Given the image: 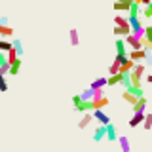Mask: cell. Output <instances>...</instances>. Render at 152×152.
Returning a JSON list of instances; mask_svg holds the SVG:
<instances>
[{
  "instance_id": "83f0119b",
  "label": "cell",
  "mask_w": 152,
  "mask_h": 152,
  "mask_svg": "<svg viewBox=\"0 0 152 152\" xmlns=\"http://www.w3.org/2000/svg\"><path fill=\"white\" fill-rule=\"evenodd\" d=\"M131 82H129V72H122V80H120V86L124 89L127 88V86H129Z\"/></svg>"
},
{
  "instance_id": "8d00e7d4",
  "label": "cell",
  "mask_w": 152,
  "mask_h": 152,
  "mask_svg": "<svg viewBox=\"0 0 152 152\" xmlns=\"http://www.w3.org/2000/svg\"><path fill=\"white\" fill-rule=\"evenodd\" d=\"M152 2V0H141V4H142V6H146V4H150Z\"/></svg>"
},
{
  "instance_id": "52a82bcc",
  "label": "cell",
  "mask_w": 152,
  "mask_h": 152,
  "mask_svg": "<svg viewBox=\"0 0 152 152\" xmlns=\"http://www.w3.org/2000/svg\"><path fill=\"white\" fill-rule=\"evenodd\" d=\"M13 36V28L6 25L4 21H0V38H12Z\"/></svg>"
},
{
  "instance_id": "f546056e",
  "label": "cell",
  "mask_w": 152,
  "mask_h": 152,
  "mask_svg": "<svg viewBox=\"0 0 152 152\" xmlns=\"http://www.w3.org/2000/svg\"><path fill=\"white\" fill-rule=\"evenodd\" d=\"M4 91H8V82H6V76L0 74V93H4Z\"/></svg>"
},
{
  "instance_id": "cb8c5ba5",
  "label": "cell",
  "mask_w": 152,
  "mask_h": 152,
  "mask_svg": "<svg viewBox=\"0 0 152 152\" xmlns=\"http://www.w3.org/2000/svg\"><path fill=\"white\" fill-rule=\"evenodd\" d=\"M142 127H145L146 131H150V129H152V112L145 114V120H142Z\"/></svg>"
},
{
  "instance_id": "d6986e66",
  "label": "cell",
  "mask_w": 152,
  "mask_h": 152,
  "mask_svg": "<svg viewBox=\"0 0 152 152\" xmlns=\"http://www.w3.org/2000/svg\"><path fill=\"white\" fill-rule=\"evenodd\" d=\"M69 38H70V46L80 44V36H78V31H76V28H70L69 31Z\"/></svg>"
},
{
  "instance_id": "8fae6325",
  "label": "cell",
  "mask_w": 152,
  "mask_h": 152,
  "mask_svg": "<svg viewBox=\"0 0 152 152\" xmlns=\"http://www.w3.org/2000/svg\"><path fill=\"white\" fill-rule=\"evenodd\" d=\"M74 108H76L78 112H88V110H93V108H91V101H86V99H82V101L76 104Z\"/></svg>"
},
{
  "instance_id": "44dd1931",
  "label": "cell",
  "mask_w": 152,
  "mask_h": 152,
  "mask_svg": "<svg viewBox=\"0 0 152 152\" xmlns=\"http://www.w3.org/2000/svg\"><path fill=\"white\" fill-rule=\"evenodd\" d=\"M114 25H120V27H131V25H129V19L124 17V15H114Z\"/></svg>"
},
{
  "instance_id": "1f68e13d",
  "label": "cell",
  "mask_w": 152,
  "mask_h": 152,
  "mask_svg": "<svg viewBox=\"0 0 152 152\" xmlns=\"http://www.w3.org/2000/svg\"><path fill=\"white\" fill-rule=\"evenodd\" d=\"M12 46L17 50L19 55H23V46H21V40H12Z\"/></svg>"
},
{
  "instance_id": "8992f818",
  "label": "cell",
  "mask_w": 152,
  "mask_h": 152,
  "mask_svg": "<svg viewBox=\"0 0 152 152\" xmlns=\"http://www.w3.org/2000/svg\"><path fill=\"white\" fill-rule=\"evenodd\" d=\"M104 135H107V126L99 124V126L95 127V131H93V141H95V142H99V141H101Z\"/></svg>"
},
{
  "instance_id": "7402d4cb",
  "label": "cell",
  "mask_w": 152,
  "mask_h": 152,
  "mask_svg": "<svg viewBox=\"0 0 152 152\" xmlns=\"http://www.w3.org/2000/svg\"><path fill=\"white\" fill-rule=\"evenodd\" d=\"M126 89H127L129 93H133L135 97H142V95H145V91H142V88H141V86H127Z\"/></svg>"
},
{
  "instance_id": "4fadbf2b",
  "label": "cell",
  "mask_w": 152,
  "mask_h": 152,
  "mask_svg": "<svg viewBox=\"0 0 152 152\" xmlns=\"http://www.w3.org/2000/svg\"><path fill=\"white\" fill-rule=\"evenodd\" d=\"M104 137H107L108 141H112V142L116 141V126H112L110 122L107 124V135H104Z\"/></svg>"
},
{
  "instance_id": "5b68a950",
  "label": "cell",
  "mask_w": 152,
  "mask_h": 152,
  "mask_svg": "<svg viewBox=\"0 0 152 152\" xmlns=\"http://www.w3.org/2000/svg\"><path fill=\"white\" fill-rule=\"evenodd\" d=\"M91 122H93V114H89V110L84 112V116L80 118V122H78V129H86Z\"/></svg>"
},
{
  "instance_id": "7c38bea8",
  "label": "cell",
  "mask_w": 152,
  "mask_h": 152,
  "mask_svg": "<svg viewBox=\"0 0 152 152\" xmlns=\"http://www.w3.org/2000/svg\"><path fill=\"white\" fill-rule=\"evenodd\" d=\"M141 4H137V2H131V6L129 10H127V17H139L141 15Z\"/></svg>"
},
{
  "instance_id": "e0dca14e",
  "label": "cell",
  "mask_w": 152,
  "mask_h": 152,
  "mask_svg": "<svg viewBox=\"0 0 152 152\" xmlns=\"http://www.w3.org/2000/svg\"><path fill=\"white\" fill-rule=\"evenodd\" d=\"M131 4H126V2H120V0H114V4H112V8H114V12H127L129 10Z\"/></svg>"
},
{
  "instance_id": "74e56055",
  "label": "cell",
  "mask_w": 152,
  "mask_h": 152,
  "mask_svg": "<svg viewBox=\"0 0 152 152\" xmlns=\"http://www.w3.org/2000/svg\"><path fill=\"white\" fill-rule=\"evenodd\" d=\"M133 2H137V4H141V0H133Z\"/></svg>"
},
{
  "instance_id": "ac0fdd59",
  "label": "cell",
  "mask_w": 152,
  "mask_h": 152,
  "mask_svg": "<svg viewBox=\"0 0 152 152\" xmlns=\"http://www.w3.org/2000/svg\"><path fill=\"white\" fill-rule=\"evenodd\" d=\"M122 80V72H116V74H110L107 78V86H118Z\"/></svg>"
},
{
  "instance_id": "6da1fadb",
  "label": "cell",
  "mask_w": 152,
  "mask_h": 152,
  "mask_svg": "<svg viewBox=\"0 0 152 152\" xmlns=\"http://www.w3.org/2000/svg\"><path fill=\"white\" fill-rule=\"evenodd\" d=\"M124 42H126V46H129V50H141L142 48V40L137 38V36H133L131 32L124 36Z\"/></svg>"
},
{
  "instance_id": "603a6c76",
  "label": "cell",
  "mask_w": 152,
  "mask_h": 152,
  "mask_svg": "<svg viewBox=\"0 0 152 152\" xmlns=\"http://www.w3.org/2000/svg\"><path fill=\"white\" fill-rule=\"evenodd\" d=\"M104 86H107V78H104V76H101V78L93 80L89 88H91V89H97V88H104Z\"/></svg>"
},
{
  "instance_id": "d4e9b609",
  "label": "cell",
  "mask_w": 152,
  "mask_h": 152,
  "mask_svg": "<svg viewBox=\"0 0 152 152\" xmlns=\"http://www.w3.org/2000/svg\"><path fill=\"white\" fill-rule=\"evenodd\" d=\"M145 70H146V65L145 63H135V66H133V72L139 74V76L145 74Z\"/></svg>"
},
{
  "instance_id": "ba28073f",
  "label": "cell",
  "mask_w": 152,
  "mask_h": 152,
  "mask_svg": "<svg viewBox=\"0 0 152 152\" xmlns=\"http://www.w3.org/2000/svg\"><path fill=\"white\" fill-rule=\"evenodd\" d=\"M21 57H17V59H13L12 63H10V76H15L19 74V70H21Z\"/></svg>"
},
{
  "instance_id": "f1b7e54d",
  "label": "cell",
  "mask_w": 152,
  "mask_h": 152,
  "mask_svg": "<svg viewBox=\"0 0 152 152\" xmlns=\"http://www.w3.org/2000/svg\"><path fill=\"white\" fill-rule=\"evenodd\" d=\"M116 72H120V63L114 59V61H112V65L108 66V74H116Z\"/></svg>"
},
{
  "instance_id": "4316f807",
  "label": "cell",
  "mask_w": 152,
  "mask_h": 152,
  "mask_svg": "<svg viewBox=\"0 0 152 152\" xmlns=\"http://www.w3.org/2000/svg\"><path fill=\"white\" fill-rule=\"evenodd\" d=\"M80 97H82V99H86V101H91V99H93V89H91V88L84 89V91L80 93Z\"/></svg>"
},
{
  "instance_id": "d6a6232c",
  "label": "cell",
  "mask_w": 152,
  "mask_h": 152,
  "mask_svg": "<svg viewBox=\"0 0 152 152\" xmlns=\"http://www.w3.org/2000/svg\"><path fill=\"white\" fill-rule=\"evenodd\" d=\"M142 15H145V17H152V2L145 6V10H142Z\"/></svg>"
},
{
  "instance_id": "3957f363",
  "label": "cell",
  "mask_w": 152,
  "mask_h": 152,
  "mask_svg": "<svg viewBox=\"0 0 152 152\" xmlns=\"http://www.w3.org/2000/svg\"><path fill=\"white\" fill-rule=\"evenodd\" d=\"M93 118H95L99 124H103V126H107V124L110 122V118H108L107 114L103 112V108H95V110H93Z\"/></svg>"
},
{
  "instance_id": "277c9868",
  "label": "cell",
  "mask_w": 152,
  "mask_h": 152,
  "mask_svg": "<svg viewBox=\"0 0 152 152\" xmlns=\"http://www.w3.org/2000/svg\"><path fill=\"white\" fill-rule=\"evenodd\" d=\"M131 110L133 112H145L146 110V97H145V95L137 99L135 104H131Z\"/></svg>"
},
{
  "instance_id": "836d02e7",
  "label": "cell",
  "mask_w": 152,
  "mask_h": 152,
  "mask_svg": "<svg viewBox=\"0 0 152 152\" xmlns=\"http://www.w3.org/2000/svg\"><path fill=\"white\" fill-rule=\"evenodd\" d=\"M8 63V57H6V51H0V65H6Z\"/></svg>"
},
{
  "instance_id": "30bf717a",
  "label": "cell",
  "mask_w": 152,
  "mask_h": 152,
  "mask_svg": "<svg viewBox=\"0 0 152 152\" xmlns=\"http://www.w3.org/2000/svg\"><path fill=\"white\" fill-rule=\"evenodd\" d=\"M116 53L118 55H127V48H126V42H124L122 36L116 38Z\"/></svg>"
},
{
  "instance_id": "5bb4252c",
  "label": "cell",
  "mask_w": 152,
  "mask_h": 152,
  "mask_svg": "<svg viewBox=\"0 0 152 152\" xmlns=\"http://www.w3.org/2000/svg\"><path fill=\"white\" fill-rule=\"evenodd\" d=\"M133 66H135V61L127 57V59L120 65V72H129V70H133Z\"/></svg>"
},
{
  "instance_id": "484cf974",
  "label": "cell",
  "mask_w": 152,
  "mask_h": 152,
  "mask_svg": "<svg viewBox=\"0 0 152 152\" xmlns=\"http://www.w3.org/2000/svg\"><path fill=\"white\" fill-rule=\"evenodd\" d=\"M10 48H12V42H10V38H0V51H8Z\"/></svg>"
},
{
  "instance_id": "7a4b0ae2",
  "label": "cell",
  "mask_w": 152,
  "mask_h": 152,
  "mask_svg": "<svg viewBox=\"0 0 152 152\" xmlns=\"http://www.w3.org/2000/svg\"><path fill=\"white\" fill-rule=\"evenodd\" d=\"M145 55H146L145 48H141V50H127V57H129V59H133L135 63H139V61H145Z\"/></svg>"
},
{
  "instance_id": "ffe728a7",
  "label": "cell",
  "mask_w": 152,
  "mask_h": 152,
  "mask_svg": "<svg viewBox=\"0 0 152 152\" xmlns=\"http://www.w3.org/2000/svg\"><path fill=\"white\" fill-rule=\"evenodd\" d=\"M122 99H124L126 103H129V104H135V101H137L139 97H135V95H133V93H129L127 89H124V91H122Z\"/></svg>"
},
{
  "instance_id": "d590c367",
  "label": "cell",
  "mask_w": 152,
  "mask_h": 152,
  "mask_svg": "<svg viewBox=\"0 0 152 152\" xmlns=\"http://www.w3.org/2000/svg\"><path fill=\"white\" fill-rule=\"evenodd\" d=\"M146 82H148V84H152V74H146Z\"/></svg>"
},
{
  "instance_id": "9c48e42d",
  "label": "cell",
  "mask_w": 152,
  "mask_h": 152,
  "mask_svg": "<svg viewBox=\"0 0 152 152\" xmlns=\"http://www.w3.org/2000/svg\"><path fill=\"white\" fill-rule=\"evenodd\" d=\"M142 120H145V112H133V116H131V120H129V126L131 127H137V126H141Z\"/></svg>"
},
{
  "instance_id": "9a60e30c",
  "label": "cell",
  "mask_w": 152,
  "mask_h": 152,
  "mask_svg": "<svg viewBox=\"0 0 152 152\" xmlns=\"http://www.w3.org/2000/svg\"><path fill=\"white\" fill-rule=\"evenodd\" d=\"M107 104H108V99H107V95H104V97H101V99H93L91 108L95 110V108H103V107H107Z\"/></svg>"
},
{
  "instance_id": "4dcf8cb0",
  "label": "cell",
  "mask_w": 152,
  "mask_h": 152,
  "mask_svg": "<svg viewBox=\"0 0 152 152\" xmlns=\"http://www.w3.org/2000/svg\"><path fill=\"white\" fill-rule=\"evenodd\" d=\"M104 97V88H97V89H93V99H101ZM91 99V101H93Z\"/></svg>"
},
{
  "instance_id": "2e32d148",
  "label": "cell",
  "mask_w": 152,
  "mask_h": 152,
  "mask_svg": "<svg viewBox=\"0 0 152 152\" xmlns=\"http://www.w3.org/2000/svg\"><path fill=\"white\" fill-rule=\"evenodd\" d=\"M118 145H120L122 152H129L131 150V145H129V139H127V137H118Z\"/></svg>"
},
{
  "instance_id": "e575fe53",
  "label": "cell",
  "mask_w": 152,
  "mask_h": 152,
  "mask_svg": "<svg viewBox=\"0 0 152 152\" xmlns=\"http://www.w3.org/2000/svg\"><path fill=\"white\" fill-rule=\"evenodd\" d=\"M80 101H82V97H80V95H72V104H74V107H76Z\"/></svg>"
}]
</instances>
